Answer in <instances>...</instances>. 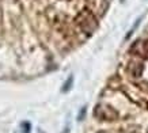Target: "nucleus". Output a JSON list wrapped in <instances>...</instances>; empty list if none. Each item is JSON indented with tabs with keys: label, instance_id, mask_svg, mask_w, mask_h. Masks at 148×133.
Wrapping results in <instances>:
<instances>
[{
	"label": "nucleus",
	"instance_id": "obj_4",
	"mask_svg": "<svg viewBox=\"0 0 148 133\" xmlns=\"http://www.w3.org/2000/svg\"><path fill=\"white\" fill-rule=\"evenodd\" d=\"M38 133H42V132H41V130H40V132H38Z\"/></svg>",
	"mask_w": 148,
	"mask_h": 133
},
{
	"label": "nucleus",
	"instance_id": "obj_2",
	"mask_svg": "<svg viewBox=\"0 0 148 133\" xmlns=\"http://www.w3.org/2000/svg\"><path fill=\"white\" fill-rule=\"evenodd\" d=\"M71 84H72V76H71V77H69V80H68L67 83H65V86H64V88H63V91H64V93H65V91H68V90L71 88V87H69V86H71Z\"/></svg>",
	"mask_w": 148,
	"mask_h": 133
},
{
	"label": "nucleus",
	"instance_id": "obj_3",
	"mask_svg": "<svg viewBox=\"0 0 148 133\" xmlns=\"http://www.w3.org/2000/svg\"><path fill=\"white\" fill-rule=\"evenodd\" d=\"M84 113H86V107H83V110H82V113L79 114V120H82V118H83V115H84Z\"/></svg>",
	"mask_w": 148,
	"mask_h": 133
},
{
	"label": "nucleus",
	"instance_id": "obj_1",
	"mask_svg": "<svg viewBox=\"0 0 148 133\" xmlns=\"http://www.w3.org/2000/svg\"><path fill=\"white\" fill-rule=\"evenodd\" d=\"M21 126H22V132L23 133H29L30 132V124H29V122H22V125H21Z\"/></svg>",
	"mask_w": 148,
	"mask_h": 133
}]
</instances>
